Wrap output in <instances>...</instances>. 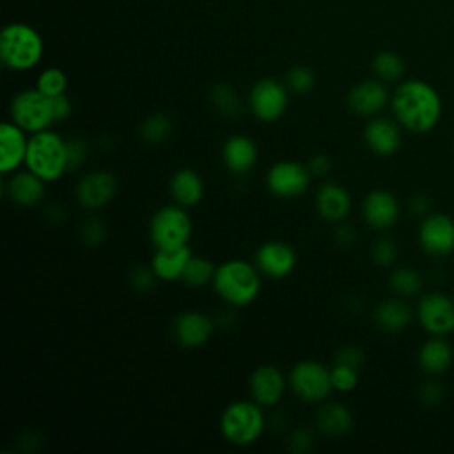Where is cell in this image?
<instances>
[{
	"instance_id": "33",
	"label": "cell",
	"mask_w": 454,
	"mask_h": 454,
	"mask_svg": "<svg viewBox=\"0 0 454 454\" xmlns=\"http://www.w3.org/2000/svg\"><path fill=\"white\" fill-rule=\"evenodd\" d=\"M388 284L399 296H415L422 289V277L413 268H397L392 271Z\"/></svg>"
},
{
	"instance_id": "41",
	"label": "cell",
	"mask_w": 454,
	"mask_h": 454,
	"mask_svg": "<svg viewBox=\"0 0 454 454\" xmlns=\"http://www.w3.org/2000/svg\"><path fill=\"white\" fill-rule=\"evenodd\" d=\"M156 280H158V277H156L154 270L151 268V264L149 266H142V264L135 266L129 273V282H131L133 289H137L140 293H147V291L154 289Z\"/></svg>"
},
{
	"instance_id": "50",
	"label": "cell",
	"mask_w": 454,
	"mask_h": 454,
	"mask_svg": "<svg viewBox=\"0 0 454 454\" xmlns=\"http://www.w3.org/2000/svg\"><path fill=\"white\" fill-rule=\"evenodd\" d=\"M268 422H270V426H271L273 429H277V431L286 429V426H287V419H286L282 413H278V411L271 413L270 419H268Z\"/></svg>"
},
{
	"instance_id": "21",
	"label": "cell",
	"mask_w": 454,
	"mask_h": 454,
	"mask_svg": "<svg viewBox=\"0 0 454 454\" xmlns=\"http://www.w3.org/2000/svg\"><path fill=\"white\" fill-rule=\"evenodd\" d=\"M4 193L18 206L21 207H32L41 204V200L46 195V181L30 172L16 170L9 174L7 183L4 184Z\"/></svg>"
},
{
	"instance_id": "22",
	"label": "cell",
	"mask_w": 454,
	"mask_h": 454,
	"mask_svg": "<svg viewBox=\"0 0 454 454\" xmlns=\"http://www.w3.org/2000/svg\"><path fill=\"white\" fill-rule=\"evenodd\" d=\"M316 211L330 223L342 222L351 211V195L339 183H323L316 192Z\"/></svg>"
},
{
	"instance_id": "4",
	"label": "cell",
	"mask_w": 454,
	"mask_h": 454,
	"mask_svg": "<svg viewBox=\"0 0 454 454\" xmlns=\"http://www.w3.org/2000/svg\"><path fill=\"white\" fill-rule=\"evenodd\" d=\"M266 426V415L262 406L254 399L231 403L220 417L222 436L238 447H247L255 443Z\"/></svg>"
},
{
	"instance_id": "15",
	"label": "cell",
	"mask_w": 454,
	"mask_h": 454,
	"mask_svg": "<svg viewBox=\"0 0 454 454\" xmlns=\"http://www.w3.org/2000/svg\"><path fill=\"white\" fill-rule=\"evenodd\" d=\"M117 192V179L108 170H94L85 174L76 184V200L87 211L105 207Z\"/></svg>"
},
{
	"instance_id": "46",
	"label": "cell",
	"mask_w": 454,
	"mask_h": 454,
	"mask_svg": "<svg viewBox=\"0 0 454 454\" xmlns=\"http://www.w3.org/2000/svg\"><path fill=\"white\" fill-rule=\"evenodd\" d=\"M408 207L415 216H427L431 213V197L427 193H415L410 197Z\"/></svg>"
},
{
	"instance_id": "30",
	"label": "cell",
	"mask_w": 454,
	"mask_h": 454,
	"mask_svg": "<svg viewBox=\"0 0 454 454\" xmlns=\"http://www.w3.org/2000/svg\"><path fill=\"white\" fill-rule=\"evenodd\" d=\"M215 271L216 266L213 264V261H209L207 257L202 255H192L181 280L188 286V287H204L207 284H213L215 278Z\"/></svg>"
},
{
	"instance_id": "27",
	"label": "cell",
	"mask_w": 454,
	"mask_h": 454,
	"mask_svg": "<svg viewBox=\"0 0 454 454\" xmlns=\"http://www.w3.org/2000/svg\"><path fill=\"white\" fill-rule=\"evenodd\" d=\"M374 323L388 333H395L404 330L410 321H411V309L408 307V303H404L399 298H390L381 301L376 309H374Z\"/></svg>"
},
{
	"instance_id": "3",
	"label": "cell",
	"mask_w": 454,
	"mask_h": 454,
	"mask_svg": "<svg viewBox=\"0 0 454 454\" xmlns=\"http://www.w3.org/2000/svg\"><path fill=\"white\" fill-rule=\"evenodd\" d=\"M25 168L46 183L60 179L66 172H69L66 138L50 128L32 133L28 138Z\"/></svg>"
},
{
	"instance_id": "28",
	"label": "cell",
	"mask_w": 454,
	"mask_h": 454,
	"mask_svg": "<svg viewBox=\"0 0 454 454\" xmlns=\"http://www.w3.org/2000/svg\"><path fill=\"white\" fill-rule=\"evenodd\" d=\"M452 362V348L442 339V337H433L427 340L420 351H419V364L427 374H442L443 371L449 369Z\"/></svg>"
},
{
	"instance_id": "19",
	"label": "cell",
	"mask_w": 454,
	"mask_h": 454,
	"mask_svg": "<svg viewBox=\"0 0 454 454\" xmlns=\"http://www.w3.org/2000/svg\"><path fill=\"white\" fill-rule=\"evenodd\" d=\"M362 216L371 229L387 231L399 218V202L395 195L387 190H372L364 199Z\"/></svg>"
},
{
	"instance_id": "26",
	"label": "cell",
	"mask_w": 454,
	"mask_h": 454,
	"mask_svg": "<svg viewBox=\"0 0 454 454\" xmlns=\"http://www.w3.org/2000/svg\"><path fill=\"white\" fill-rule=\"evenodd\" d=\"M316 427L321 434L332 438L344 436L353 427V415L349 408L340 403H326L316 413Z\"/></svg>"
},
{
	"instance_id": "45",
	"label": "cell",
	"mask_w": 454,
	"mask_h": 454,
	"mask_svg": "<svg viewBox=\"0 0 454 454\" xmlns=\"http://www.w3.org/2000/svg\"><path fill=\"white\" fill-rule=\"evenodd\" d=\"M307 168L310 170L312 177H323L330 172L332 168V160L326 154H314L309 161H307Z\"/></svg>"
},
{
	"instance_id": "42",
	"label": "cell",
	"mask_w": 454,
	"mask_h": 454,
	"mask_svg": "<svg viewBox=\"0 0 454 454\" xmlns=\"http://www.w3.org/2000/svg\"><path fill=\"white\" fill-rule=\"evenodd\" d=\"M443 387L438 381H426L419 388V399L426 406H438L443 401Z\"/></svg>"
},
{
	"instance_id": "34",
	"label": "cell",
	"mask_w": 454,
	"mask_h": 454,
	"mask_svg": "<svg viewBox=\"0 0 454 454\" xmlns=\"http://www.w3.org/2000/svg\"><path fill=\"white\" fill-rule=\"evenodd\" d=\"M35 87L50 96V98H55V96H60L66 92V87H67V76L62 69L59 67H48L44 69L39 76H37V82H35Z\"/></svg>"
},
{
	"instance_id": "48",
	"label": "cell",
	"mask_w": 454,
	"mask_h": 454,
	"mask_svg": "<svg viewBox=\"0 0 454 454\" xmlns=\"http://www.w3.org/2000/svg\"><path fill=\"white\" fill-rule=\"evenodd\" d=\"M64 216H66V213H64L62 206H59V204H51V206H48L46 211H44V218H46L50 223H60V222L64 220Z\"/></svg>"
},
{
	"instance_id": "39",
	"label": "cell",
	"mask_w": 454,
	"mask_h": 454,
	"mask_svg": "<svg viewBox=\"0 0 454 454\" xmlns=\"http://www.w3.org/2000/svg\"><path fill=\"white\" fill-rule=\"evenodd\" d=\"M66 149H67V167L69 170L80 168L87 160V142L82 137H69L66 138Z\"/></svg>"
},
{
	"instance_id": "35",
	"label": "cell",
	"mask_w": 454,
	"mask_h": 454,
	"mask_svg": "<svg viewBox=\"0 0 454 454\" xmlns=\"http://www.w3.org/2000/svg\"><path fill=\"white\" fill-rule=\"evenodd\" d=\"M316 83L314 73L305 66H294L286 74V87L296 94H307Z\"/></svg>"
},
{
	"instance_id": "49",
	"label": "cell",
	"mask_w": 454,
	"mask_h": 454,
	"mask_svg": "<svg viewBox=\"0 0 454 454\" xmlns=\"http://www.w3.org/2000/svg\"><path fill=\"white\" fill-rule=\"evenodd\" d=\"M234 323H236V316H234L232 310H222V312L216 316V319H215V325L220 326V328H223V330L232 328Z\"/></svg>"
},
{
	"instance_id": "11",
	"label": "cell",
	"mask_w": 454,
	"mask_h": 454,
	"mask_svg": "<svg viewBox=\"0 0 454 454\" xmlns=\"http://www.w3.org/2000/svg\"><path fill=\"white\" fill-rule=\"evenodd\" d=\"M298 255L294 248L280 239L264 241L254 255V264L261 275L268 278H284L296 268Z\"/></svg>"
},
{
	"instance_id": "38",
	"label": "cell",
	"mask_w": 454,
	"mask_h": 454,
	"mask_svg": "<svg viewBox=\"0 0 454 454\" xmlns=\"http://www.w3.org/2000/svg\"><path fill=\"white\" fill-rule=\"evenodd\" d=\"M371 259L381 268H388L397 259V245L390 238H380L371 247Z\"/></svg>"
},
{
	"instance_id": "1",
	"label": "cell",
	"mask_w": 454,
	"mask_h": 454,
	"mask_svg": "<svg viewBox=\"0 0 454 454\" xmlns=\"http://www.w3.org/2000/svg\"><path fill=\"white\" fill-rule=\"evenodd\" d=\"M390 106L401 128L411 133L431 131L442 115V101L438 92L422 80L403 82L395 89Z\"/></svg>"
},
{
	"instance_id": "10",
	"label": "cell",
	"mask_w": 454,
	"mask_h": 454,
	"mask_svg": "<svg viewBox=\"0 0 454 454\" xmlns=\"http://www.w3.org/2000/svg\"><path fill=\"white\" fill-rule=\"evenodd\" d=\"M310 170L307 165L293 161V160H282L270 167L266 172V188L270 193L280 199H293L303 195L310 186Z\"/></svg>"
},
{
	"instance_id": "17",
	"label": "cell",
	"mask_w": 454,
	"mask_h": 454,
	"mask_svg": "<svg viewBox=\"0 0 454 454\" xmlns=\"http://www.w3.org/2000/svg\"><path fill=\"white\" fill-rule=\"evenodd\" d=\"M28 133L16 122L4 121L0 124V174L9 176L25 165L28 149Z\"/></svg>"
},
{
	"instance_id": "5",
	"label": "cell",
	"mask_w": 454,
	"mask_h": 454,
	"mask_svg": "<svg viewBox=\"0 0 454 454\" xmlns=\"http://www.w3.org/2000/svg\"><path fill=\"white\" fill-rule=\"evenodd\" d=\"M41 35L25 23H11L0 34V59L12 71L34 67L43 57Z\"/></svg>"
},
{
	"instance_id": "2",
	"label": "cell",
	"mask_w": 454,
	"mask_h": 454,
	"mask_svg": "<svg viewBox=\"0 0 454 454\" xmlns=\"http://www.w3.org/2000/svg\"><path fill=\"white\" fill-rule=\"evenodd\" d=\"M213 289L227 305L245 307L259 296L261 273L248 261L229 259L216 266Z\"/></svg>"
},
{
	"instance_id": "14",
	"label": "cell",
	"mask_w": 454,
	"mask_h": 454,
	"mask_svg": "<svg viewBox=\"0 0 454 454\" xmlns=\"http://www.w3.org/2000/svg\"><path fill=\"white\" fill-rule=\"evenodd\" d=\"M419 241L431 257H445L454 250V222L447 215L429 213L419 229Z\"/></svg>"
},
{
	"instance_id": "24",
	"label": "cell",
	"mask_w": 454,
	"mask_h": 454,
	"mask_svg": "<svg viewBox=\"0 0 454 454\" xmlns=\"http://www.w3.org/2000/svg\"><path fill=\"white\" fill-rule=\"evenodd\" d=\"M168 192L176 204L183 207H193L204 197V181L197 170L183 167L172 174Z\"/></svg>"
},
{
	"instance_id": "32",
	"label": "cell",
	"mask_w": 454,
	"mask_h": 454,
	"mask_svg": "<svg viewBox=\"0 0 454 454\" xmlns=\"http://www.w3.org/2000/svg\"><path fill=\"white\" fill-rule=\"evenodd\" d=\"M372 71L381 82H395L404 73V62L397 53L385 50L374 57Z\"/></svg>"
},
{
	"instance_id": "13",
	"label": "cell",
	"mask_w": 454,
	"mask_h": 454,
	"mask_svg": "<svg viewBox=\"0 0 454 454\" xmlns=\"http://www.w3.org/2000/svg\"><path fill=\"white\" fill-rule=\"evenodd\" d=\"M215 328H216L215 319L199 310L179 312L174 317L170 326L174 340L181 348H188V349L204 346L211 339Z\"/></svg>"
},
{
	"instance_id": "6",
	"label": "cell",
	"mask_w": 454,
	"mask_h": 454,
	"mask_svg": "<svg viewBox=\"0 0 454 454\" xmlns=\"http://www.w3.org/2000/svg\"><path fill=\"white\" fill-rule=\"evenodd\" d=\"M9 117L28 135L48 129L55 124L53 99L43 94L37 87L18 92L9 106Z\"/></svg>"
},
{
	"instance_id": "31",
	"label": "cell",
	"mask_w": 454,
	"mask_h": 454,
	"mask_svg": "<svg viewBox=\"0 0 454 454\" xmlns=\"http://www.w3.org/2000/svg\"><path fill=\"white\" fill-rule=\"evenodd\" d=\"M138 131H140V138L145 144H151V145L161 144L172 133V119L163 112L151 114L149 117L144 119Z\"/></svg>"
},
{
	"instance_id": "44",
	"label": "cell",
	"mask_w": 454,
	"mask_h": 454,
	"mask_svg": "<svg viewBox=\"0 0 454 454\" xmlns=\"http://www.w3.org/2000/svg\"><path fill=\"white\" fill-rule=\"evenodd\" d=\"M332 238L333 241L339 245V247H351L355 241H356V231L351 223H346L344 220L342 222H337L333 225V231H332Z\"/></svg>"
},
{
	"instance_id": "25",
	"label": "cell",
	"mask_w": 454,
	"mask_h": 454,
	"mask_svg": "<svg viewBox=\"0 0 454 454\" xmlns=\"http://www.w3.org/2000/svg\"><path fill=\"white\" fill-rule=\"evenodd\" d=\"M190 257H192V252L188 245L172 247V248H156L151 259V268L154 270L158 280H163V282L181 280Z\"/></svg>"
},
{
	"instance_id": "47",
	"label": "cell",
	"mask_w": 454,
	"mask_h": 454,
	"mask_svg": "<svg viewBox=\"0 0 454 454\" xmlns=\"http://www.w3.org/2000/svg\"><path fill=\"white\" fill-rule=\"evenodd\" d=\"M51 99H53V114H55V121H57V122L66 121V119L71 115V112H73L71 99H69L66 94L55 96V98H51Z\"/></svg>"
},
{
	"instance_id": "16",
	"label": "cell",
	"mask_w": 454,
	"mask_h": 454,
	"mask_svg": "<svg viewBox=\"0 0 454 454\" xmlns=\"http://www.w3.org/2000/svg\"><path fill=\"white\" fill-rule=\"evenodd\" d=\"M417 316L424 330L436 337L454 330V301L445 294H426L417 307Z\"/></svg>"
},
{
	"instance_id": "12",
	"label": "cell",
	"mask_w": 454,
	"mask_h": 454,
	"mask_svg": "<svg viewBox=\"0 0 454 454\" xmlns=\"http://www.w3.org/2000/svg\"><path fill=\"white\" fill-rule=\"evenodd\" d=\"M287 387L289 381L284 372L270 364L255 367L248 380L250 399H254L262 408L277 406L282 401Z\"/></svg>"
},
{
	"instance_id": "23",
	"label": "cell",
	"mask_w": 454,
	"mask_h": 454,
	"mask_svg": "<svg viewBox=\"0 0 454 454\" xmlns=\"http://www.w3.org/2000/svg\"><path fill=\"white\" fill-rule=\"evenodd\" d=\"M257 145L247 135H232L223 142L222 160L231 174L245 176L257 163Z\"/></svg>"
},
{
	"instance_id": "18",
	"label": "cell",
	"mask_w": 454,
	"mask_h": 454,
	"mask_svg": "<svg viewBox=\"0 0 454 454\" xmlns=\"http://www.w3.org/2000/svg\"><path fill=\"white\" fill-rule=\"evenodd\" d=\"M401 124L388 117L374 115L364 128V142L376 156H392L401 147Z\"/></svg>"
},
{
	"instance_id": "20",
	"label": "cell",
	"mask_w": 454,
	"mask_h": 454,
	"mask_svg": "<svg viewBox=\"0 0 454 454\" xmlns=\"http://www.w3.org/2000/svg\"><path fill=\"white\" fill-rule=\"evenodd\" d=\"M346 103L353 114L360 117H374L387 106L388 90L381 80H364L351 87Z\"/></svg>"
},
{
	"instance_id": "7",
	"label": "cell",
	"mask_w": 454,
	"mask_h": 454,
	"mask_svg": "<svg viewBox=\"0 0 454 454\" xmlns=\"http://www.w3.org/2000/svg\"><path fill=\"white\" fill-rule=\"evenodd\" d=\"M192 218L186 207L167 204L156 209L149 220V239L154 248H172L186 245L192 236Z\"/></svg>"
},
{
	"instance_id": "43",
	"label": "cell",
	"mask_w": 454,
	"mask_h": 454,
	"mask_svg": "<svg viewBox=\"0 0 454 454\" xmlns=\"http://www.w3.org/2000/svg\"><path fill=\"white\" fill-rule=\"evenodd\" d=\"M335 364H342V365H349L353 369H360V365L364 364V351L358 346H342L335 353Z\"/></svg>"
},
{
	"instance_id": "36",
	"label": "cell",
	"mask_w": 454,
	"mask_h": 454,
	"mask_svg": "<svg viewBox=\"0 0 454 454\" xmlns=\"http://www.w3.org/2000/svg\"><path fill=\"white\" fill-rule=\"evenodd\" d=\"M105 238H106V227L99 216H89L80 225V239L83 241L85 247L96 248L105 241Z\"/></svg>"
},
{
	"instance_id": "29",
	"label": "cell",
	"mask_w": 454,
	"mask_h": 454,
	"mask_svg": "<svg viewBox=\"0 0 454 454\" xmlns=\"http://www.w3.org/2000/svg\"><path fill=\"white\" fill-rule=\"evenodd\" d=\"M211 103L216 112L227 119H236L243 112V103L238 92L229 83H216L209 92Z\"/></svg>"
},
{
	"instance_id": "40",
	"label": "cell",
	"mask_w": 454,
	"mask_h": 454,
	"mask_svg": "<svg viewBox=\"0 0 454 454\" xmlns=\"http://www.w3.org/2000/svg\"><path fill=\"white\" fill-rule=\"evenodd\" d=\"M287 447L294 454L310 452L314 449V431L305 426L293 429V433L289 434V440H287Z\"/></svg>"
},
{
	"instance_id": "8",
	"label": "cell",
	"mask_w": 454,
	"mask_h": 454,
	"mask_svg": "<svg viewBox=\"0 0 454 454\" xmlns=\"http://www.w3.org/2000/svg\"><path fill=\"white\" fill-rule=\"evenodd\" d=\"M289 388L303 403H323L333 390L330 369L317 360H301L287 376Z\"/></svg>"
},
{
	"instance_id": "37",
	"label": "cell",
	"mask_w": 454,
	"mask_h": 454,
	"mask_svg": "<svg viewBox=\"0 0 454 454\" xmlns=\"http://www.w3.org/2000/svg\"><path fill=\"white\" fill-rule=\"evenodd\" d=\"M330 378L333 390L351 392L358 385V369L342 364H333V367L330 369Z\"/></svg>"
},
{
	"instance_id": "9",
	"label": "cell",
	"mask_w": 454,
	"mask_h": 454,
	"mask_svg": "<svg viewBox=\"0 0 454 454\" xmlns=\"http://www.w3.org/2000/svg\"><path fill=\"white\" fill-rule=\"evenodd\" d=\"M287 103V87L275 78H262L255 82L248 94V106L262 122L278 121L286 114Z\"/></svg>"
}]
</instances>
